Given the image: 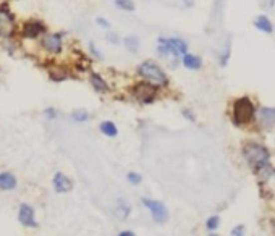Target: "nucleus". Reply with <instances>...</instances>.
<instances>
[{
	"label": "nucleus",
	"mask_w": 275,
	"mask_h": 236,
	"mask_svg": "<svg viewBox=\"0 0 275 236\" xmlns=\"http://www.w3.org/2000/svg\"><path fill=\"white\" fill-rule=\"evenodd\" d=\"M243 157L248 162V165L256 173L264 175V178H266V173L267 176L274 173V168L271 165V150L266 146H263V144L246 142L243 146Z\"/></svg>",
	"instance_id": "f257e3e1"
},
{
	"label": "nucleus",
	"mask_w": 275,
	"mask_h": 236,
	"mask_svg": "<svg viewBox=\"0 0 275 236\" xmlns=\"http://www.w3.org/2000/svg\"><path fill=\"white\" fill-rule=\"evenodd\" d=\"M136 76L150 84H154L159 89H167L170 86L168 75L165 70L154 60H144L136 67Z\"/></svg>",
	"instance_id": "f03ea898"
},
{
	"label": "nucleus",
	"mask_w": 275,
	"mask_h": 236,
	"mask_svg": "<svg viewBox=\"0 0 275 236\" xmlns=\"http://www.w3.org/2000/svg\"><path fill=\"white\" fill-rule=\"evenodd\" d=\"M159 94H160L159 88L144 80H139L138 83H135L132 89H130L132 99L138 104H141V106H150V104H154L159 99Z\"/></svg>",
	"instance_id": "7ed1b4c3"
},
{
	"label": "nucleus",
	"mask_w": 275,
	"mask_h": 236,
	"mask_svg": "<svg viewBox=\"0 0 275 236\" xmlns=\"http://www.w3.org/2000/svg\"><path fill=\"white\" fill-rule=\"evenodd\" d=\"M254 115H256V109H254V104L250 97H240V99L235 101L232 110V120L237 126L250 124L254 120Z\"/></svg>",
	"instance_id": "20e7f679"
},
{
	"label": "nucleus",
	"mask_w": 275,
	"mask_h": 236,
	"mask_svg": "<svg viewBox=\"0 0 275 236\" xmlns=\"http://www.w3.org/2000/svg\"><path fill=\"white\" fill-rule=\"evenodd\" d=\"M37 47L41 52H44L49 57H57L63 52L65 47V34L63 32H49L45 31L44 34L39 37Z\"/></svg>",
	"instance_id": "39448f33"
},
{
	"label": "nucleus",
	"mask_w": 275,
	"mask_h": 236,
	"mask_svg": "<svg viewBox=\"0 0 275 236\" xmlns=\"http://www.w3.org/2000/svg\"><path fill=\"white\" fill-rule=\"evenodd\" d=\"M45 31H47V26H45L42 19H28V21H24L21 24V28L18 29V34L23 41L37 42L39 37H41Z\"/></svg>",
	"instance_id": "423d86ee"
},
{
	"label": "nucleus",
	"mask_w": 275,
	"mask_h": 236,
	"mask_svg": "<svg viewBox=\"0 0 275 236\" xmlns=\"http://www.w3.org/2000/svg\"><path fill=\"white\" fill-rule=\"evenodd\" d=\"M16 32H18V26H16L15 15L6 6H0V37L11 39L15 37Z\"/></svg>",
	"instance_id": "0eeeda50"
},
{
	"label": "nucleus",
	"mask_w": 275,
	"mask_h": 236,
	"mask_svg": "<svg viewBox=\"0 0 275 236\" xmlns=\"http://www.w3.org/2000/svg\"><path fill=\"white\" fill-rule=\"evenodd\" d=\"M142 206L147 209L150 217H152V220L155 222V224H165V222L168 220L170 214H168V209L167 206L163 204L162 201H157V199H150V198H142L141 199Z\"/></svg>",
	"instance_id": "6e6552de"
},
{
	"label": "nucleus",
	"mask_w": 275,
	"mask_h": 236,
	"mask_svg": "<svg viewBox=\"0 0 275 236\" xmlns=\"http://www.w3.org/2000/svg\"><path fill=\"white\" fill-rule=\"evenodd\" d=\"M18 222L24 228H37V220H36V211L34 207L21 202L18 207Z\"/></svg>",
	"instance_id": "1a4fd4ad"
},
{
	"label": "nucleus",
	"mask_w": 275,
	"mask_h": 236,
	"mask_svg": "<svg viewBox=\"0 0 275 236\" xmlns=\"http://www.w3.org/2000/svg\"><path fill=\"white\" fill-rule=\"evenodd\" d=\"M52 186H54V191L57 194H67L70 193L71 189H73V181L68 175H65L62 172H57L54 175V178H52Z\"/></svg>",
	"instance_id": "9d476101"
},
{
	"label": "nucleus",
	"mask_w": 275,
	"mask_h": 236,
	"mask_svg": "<svg viewBox=\"0 0 275 236\" xmlns=\"http://www.w3.org/2000/svg\"><path fill=\"white\" fill-rule=\"evenodd\" d=\"M89 84L97 94H107L110 93V83L97 71H91L89 73Z\"/></svg>",
	"instance_id": "9b49d317"
},
{
	"label": "nucleus",
	"mask_w": 275,
	"mask_h": 236,
	"mask_svg": "<svg viewBox=\"0 0 275 236\" xmlns=\"http://www.w3.org/2000/svg\"><path fill=\"white\" fill-rule=\"evenodd\" d=\"M132 212H133V207H132V204L127 201V199H117L115 201V204H114V215L119 220H122V222H125V220H128V217L132 215Z\"/></svg>",
	"instance_id": "f8f14e48"
},
{
	"label": "nucleus",
	"mask_w": 275,
	"mask_h": 236,
	"mask_svg": "<svg viewBox=\"0 0 275 236\" xmlns=\"http://www.w3.org/2000/svg\"><path fill=\"white\" fill-rule=\"evenodd\" d=\"M259 124L266 129L275 126V109L274 107H263L259 110Z\"/></svg>",
	"instance_id": "ddd939ff"
},
{
	"label": "nucleus",
	"mask_w": 275,
	"mask_h": 236,
	"mask_svg": "<svg viewBox=\"0 0 275 236\" xmlns=\"http://www.w3.org/2000/svg\"><path fill=\"white\" fill-rule=\"evenodd\" d=\"M18 186L16 176L11 172H0V191H13Z\"/></svg>",
	"instance_id": "4468645a"
},
{
	"label": "nucleus",
	"mask_w": 275,
	"mask_h": 236,
	"mask_svg": "<svg viewBox=\"0 0 275 236\" xmlns=\"http://www.w3.org/2000/svg\"><path fill=\"white\" fill-rule=\"evenodd\" d=\"M181 65L185 67L186 70H193V71H196V70H199L201 67H202V58L199 57V55H194V54H186L185 55H181Z\"/></svg>",
	"instance_id": "2eb2a0df"
},
{
	"label": "nucleus",
	"mask_w": 275,
	"mask_h": 236,
	"mask_svg": "<svg viewBox=\"0 0 275 236\" xmlns=\"http://www.w3.org/2000/svg\"><path fill=\"white\" fill-rule=\"evenodd\" d=\"M122 44L125 45V49L130 52V54H138L141 49V39L138 37L136 34H130V36H125L123 37Z\"/></svg>",
	"instance_id": "dca6fc26"
},
{
	"label": "nucleus",
	"mask_w": 275,
	"mask_h": 236,
	"mask_svg": "<svg viewBox=\"0 0 275 236\" xmlns=\"http://www.w3.org/2000/svg\"><path fill=\"white\" fill-rule=\"evenodd\" d=\"M49 75H50V80L54 81H65L70 78V70L67 67H63V65H54L50 68Z\"/></svg>",
	"instance_id": "f3484780"
},
{
	"label": "nucleus",
	"mask_w": 275,
	"mask_h": 236,
	"mask_svg": "<svg viewBox=\"0 0 275 236\" xmlns=\"http://www.w3.org/2000/svg\"><path fill=\"white\" fill-rule=\"evenodd\" d=\"M254 26H256L259 31L266 32V34H272L274 32V24L271 21V18L266 16V15H259L256 19H254Z\"/></svg>",
	"instance_id": "a211bd4d"
},
{
	"label": "nucleus",
	"mask_w": 275,
	"mask_h": 236,
	"mask_svg": "<svg viewBox=\"0 0 275 236\" xmlns=\"http://www.w3.org/2000/svg\"><path fill=\"white\" fill-rule=\"evenodd\" d=\"M99 131L107 137H117L119 136V128L112 120H106V121H101L99 124Z\"/></svg>",
	"instance_id": "6ab92c4d"
},
{
	"label": "nucleus",
	"mask_w": 275,
	"mask_h": 236,
	"mask_svg": "<svg viewBox=\"0 0 275 236\" xmlns=\"http://www.w3.org/2000/svg\"><path fill=\"white\" fill-rule=\"evenodd\" d=\"M167 41L170 42V45L176 50V54H178L180 57L185 55L188 52V42L185 41V39L181 37H167Z\"/></svg>",
	"instance_id": "aec40b11"
},
{
	"label": "nucleus",
	"mask_w": 275,
	"mask_h": 236,
	"mask_svg": "<svg viewBox=\"0 0 275 236\" xmlns=\"http://www.w3.org/2000/svg\"><path fill=\"white\" fill-rule=\"evenodd\" d=\"M70 118L75 123H86L91 118V114L88 112L86 109H75L73 112L70 114Z\"/></svg>",
	"instance_id": "412c9836"
},
{
	"label": "nucleus",
	"mask_w": 275,
	"mask_h": 236,
	"mask_svg": "<svg viewBox=\"0 0 275 236\" xmlns=\"http://www.w3.org/2000/svg\"><path fill=\"white\" fill-rule=\"evenodd\" d=\"M114 3H115V6H117L119 10L127 11V13L135 11V8H136V5H135L133 0H115Z\"/></svg>",
	"instance_id": "4be33fe9"
},
{
	"label": "nucleus",
	"mask_w": 275,
	"mask_h": 236,
	"mask_svg": "<svg viewBox=\"0 0 275 236\" xmlns=\"http://www.w3.org/2000/svg\"><path fill=\"white\" fill-rule=\"evenodd\" d=\"M220 227V217L219 215H211L207 220H206V228H207V232H215L217 228Z\"/></svg>",
	"instance_id": "5701e85b"
},
{
	"label": "nucleus",
	"mask_w": 275,
	"mask_h": 236,
	"mask_svg": "<svg viewBox=\"0 0 275 236\" xmlns=\"http://www.w3.org/2000/svg\"><path fill=\"white\" fill-rule=\"evenodd\" d=\"M127 181L130 183V185L138 186V185H141L142 183V175L138 173V172H128L127 173Z\"/></svg>",
	"instance_id": "b1692460"
},
{
	"label": "nucleus",
	"mask_w": 275,
	"mask_h": 236,
	"mask_svg": "<svg viewBox=\"0 0 275 236\" xmlns=\"http://www.w3.org/2000/svg\"><path fill=\"white\" fill-rule=\"evenodd\" d=\"M89 54H91V57H93V60H102L104 58V55H102V52L99 50V47L94 44V42H89Z\"/></svg>",
	"instance_id": "393cba45"
},
{
	"label": "nucleus",
	"mask_w": 275,
	"mask_h": 236,
	"mask_svg": "<svg viewBox=\"0 0 275 236\" xmlns=\"http://www.w3.org/2000/svg\"><path fill=\"white\" fill-rule=\"evenodd\" d=\"M44 117H45V120H49V121H54L58 118V112H57V109L54 107H47L44 110Z\"/></svg>",
	"instance_id": "a878e982"
},
{
	"label": "nucleus",
	"mask_w": 275,
	"mask_h": 236,
	"mask_svg": "<svg viewBox=\"0 0 275 236\" xmlns=\"http://www.w3.org/2000/svg\"><path fill=\"white\" fill-rule=\"evenodd\" d=\"M96 24L99 26L101 29H106V31H110V28H112L110 21H109L107 18H104V16H97L96 18Z\"/></svg>",
	"instance_id": "bb28decb"
},
{
	"label": "nucleus",
	"mask_w": 275,
	"mask_h": 236,
	"mask_svg": "<svg viewBox=\"0 0 275 236\" xmlns=\"http://www.w3.org/2000/svg\"><path fill=\"white\" fill-rule=\"evenodd\" d=\"M228 58H230V47H225L224 52L220 54V65H222V67H225L227 62H228Z\"/></svg>",
	"instance_id": "cd10ccee"
},
{
	"label": "nucleus",
	"mask_w": 275,
	"mask_h": 236,
	"mask_svg": "<svg viewBox=\"0 0 275 236\" xmlns=\"http://www.w3.org/2000/svg\"><path fill=\"white\" fill-rule=\"evenodd\" d=\"M107 42L114 44V45H119L122 42V39H120L119 34H115V32H109V34H107Z\"/></svg>",
	"instance_id": "c85d7f7f"
},
{
	"label": "nucleus",
	"mask_w": 275,
	"mask_h": 236,
	"mask_svg": "<svg viewBox=\"0 0 275 236\" xmlns=\"http://www.w3.org/2000/svg\"><path fill=\"white\" fill-rule=\"evenodd\" d=\"M181 115H183V118H186L188 121H191V123L196 121V115H194L189 109H183V110H181Z\"/></svg>",
	"instance_id": "c756f323"
},
{
	"label": "nucleus",
	"mask_w": 275,
	"mask_h": 236,
	"mask_svg": "<svg viewBox=\"0 0 275 236\" xmlns=\"http://www.w3.org/2000/svg\"><path fill=\"white\" fill-rule=\"evenodd\" d=\"M232 235H233V236H240V235H245V227H243V225H238V227H235L233 230H232Z\"/></svg>",
	"instance_id": "7c9ffc66"
},
{
	"label": "nucleus",
	"mask_w": 275,
	"mask_h": 236,
	"mask_svg": "<svg viewBox=\"0 0 275 236\" xmlns=\"http://www.w3.org/2000/svg\"><path fill=\"white\" fill-rule=\"evenodd\" d=\"M136 233L132 232V230H123V232H119V236H135Z\"/></svg>",
	"instance_id": "2f4dec72"
},
{
	"label": "nucleus",
	"mask_w": 275,
	"mask_h": 236,
	"mask_svg": "<svg viewBox=\"0 0 275 236\" xmlns=\"http://www.w3.org/2000/svg\"><path fill=\"white\" fill-rule=\"evenodd\" d=\"M183 3L188 5V6H191L193 5V0H183Z\"/></svg>",
	"instance_id": "473e14b6"
},
{
	"label": "nucleus",
	"mask_w": 275,
	"mask_h": 236,
	"mask_svg": "<svg viewBox=\"0 0 275 236\" xmlns=\"http://www.w3.org/2000/svg\"><path fill=\"white\" fill-rule=\"evenodd\" d=\"M0 71H2V68H0Z\"/></svg>",
	"instance_id": "72a5a7b5"
}]
</instances>
